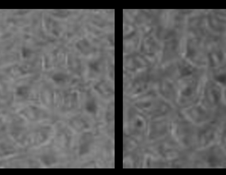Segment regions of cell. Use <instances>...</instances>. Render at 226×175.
<instances>
[{"label": "cell", "mask_w": 226, "mask_h": 175, "mask_svg": "<svg viewBox=\"0 0 226 175\" xmlns=\"http://www.w3.org/2000/svg\"><path fill=\"white\" fill-rule=\"evenodd\" d=\"M215 80L223 84V85H226V73L217 75L215 77Z\"/></svg>", "instance_id": "cell-1"}, {"label": "cell", "mask_w": 226, "mask_h": 175, "mask_svg": "<svg viewBox=\"0 0 226 175\" xmlns=\"http://www.w3.org/2000/svg\"><path fill=\"white\" fill-rule=\"evenodd\" d=\"M87 110H88L89 112L95 113L96 111V105L93 101H90L89 103L87 105Z\"/></svg>", "instance_id": "cell-2"}, {"label": "cell", "mask_w": 226, "mask_h": 175, "mask_svg": "<svg viewBox=\"0 0 226 175\" xmlns=\"http://www.w3.org/2000/svg\"><path fill=\"white\" fill-rule=\"evenodd\" d=\"M192 93V90L189 88H187L186 89H185V91H184L183 92V94L185 95V96H189V95H191Z\"/></svg>", "instance_id": "cell-3"}]
</instances>
